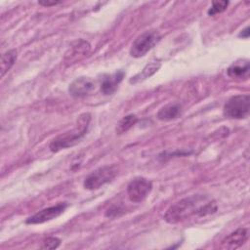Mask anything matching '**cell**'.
<instances>
[{
    "mask_svg": "<svg viewBox=\"0 0 250 250\" xmlns=\"http://www.w3.org/2000/svg\"><path fill=\"white\" fill-rule=\"evenodd\" d=\"M217 211L216 202L203 194H194L185 197L172 204L164 215L169 224H177L194 216H206Z\"/></svg>",
    "mask_w": 250,
    "mask_h": 250,
    "instance_id": "1",
    "label": "cell"
},
{
    "mask_svg": "<svg viewBox=\"0 0 250 250\" xmlns=\"http://www.w3.org/2000/svg\"><path fill=\"white\" fill-rule=\"evenodd\" d=\"M90 120L91 115L89 113H84L80 115L77 121V127L74 130L66 132L54 139L50 144V149L53 152H58L62 149L73 146L74 145L79 143L80 140L87 133Z\"/></svg>",
    "mask_w": 250,
    "mask_h": 250,
    "instance_id": "2",
    "label": "cell"
},
{
    "mask_svg": "<svg viewBox=\"0 0 250 250\" xmlns=\"http://www.w3.org/2000/svg\"><path fill=\"white\" fill-rule=\"evenodd\" d=\"M249 95H236L231 97L225 104L223 112L226 117L233 119H243L249 115Z\"/></svg>",
    "mask_w": 250,
    "mask_h": 250,
    "instance_id": "3",
    "label": "cell"
},
{
    "mask_svg": "<svg viewBox=\"0 0 250 250\" xmlns=\"http://www.w3.org/2000/svg\"><path fill=\"white\" fill-rule=\"evenodd\" d=\"M159 40L160 34L157 30H146L135 39L130 49V55L134 58L144 57Z\"/></svg>",
    "mask_w": 250,
    "mask_h": 250,
    "instance_id": "4",
    "label": "cell"
},
{
    "mask_svg": "<svg viewBox=\"0 0 250 250\" xmlns=\"http://www.w3.org/2000/svg\"><path fill=\"white\" fill-rule=\"evenodd\" d=\"M117 173V168L113 165L100 167L86 177L84 181V188L90 190L98 189L114 179Z\"/></svg>",
    "mask_w": 250,
    "mask_h": 250,
    "instance_id": "5",
    "label": "cell"
},
{
    "mask_svg": "<svg viewBox=\"0 0 250 250\" xmlns=\"http://www.w3.org/2000/svg\"><path fill=\"white\" fill-rule=\"evenodd\" d=\"M152 183L143 177L134 178L127 187V194L130 201L135 203L143 202L150 193Z\"/></svg>",
    "mask_w": 250,
    "mask_h": 250,
    "instance_id": "6",
    "label": "cell"
},
{
    "mask_svg": "<svg viewBox=\"0 0 250 250\" xmlns=\"http://www.w3.org/2000/svg\"><path fill=\"white\" fill-rule=\"evenodd\" d=\"M65 203H59L55 206H51L48 208H45L34 215L30 216L29 218L26 219L25 223L28 225H38V224H43L48 221H51L57 217H59L61 214L63 213V211L66 208Z\"/></svg>",
    "mask_w": 250,
    "mask_h": 250,
    "instance_id": "7",
    "label": "cell"
},
{
    "mask_svg": "<svg viewBox=\"0 0 250 250\" xmlns=\"http://www.w3.org/2000/svg\"><path fill=\"white\" fill-rule=\"evenodd\" d=\"M95 81L89 77L81 76L73 80L69 87L68 92L74 98H84L90 95L95 90Z\"/></svg>",
    "mask_w": 250,
    "mask_h": 250,
    "instance_id": "8",
    "label": "cell"
},
{
    "mask_svg": "<svg viewBox=\"0 0 250 250\" xmlns=\"http://www.w3.org/2000/svg\"><path fill=\"white\" fill-rule=\"evenodd\" d=\"M90 49L91 46L87 41L82 39L74 41L65 53V62L68 64H71L76 62L77 61H80L89 54Z\"/></svg>",
    "mask_w": 250,
    "mask_h": 250,
    "instance_id": "9",
    "label": "cell"
},
{
    "mask_svg": "<svg viewBox=\"0 0 250 250\" xmlns=\"http://www.w3.org/2000/svg\"><path fill=\"white\" fill-rule=\"evenodd\" d=\"M248 238V230L244 228H239L227 235L220 244L222 249H237L242 246Z\"/></svg>",
    "mask_w": 250,
    "mask_h": 250,
    "instance_id": "10",
    "label": "cell"
},
{
    "mask_svg": "<svg viewBox=\"0 0 250 250\" xmlns=\"http://www.w3.org/2000/svg\"><path fill=\"white\" fill-rule=\"evenodd\" d=\"M124 75L125 72L123 70H117L111 74H104L101 79V92L104 95L113 94L123 80Z\"/></svg>",
    "mask_w": 250,
    "mask_h": 250,
    "instance_id": "11",
    "label": "cell"
},
{
    "mask_svg": "<svg viewBox=\"0 0 250 250\" xmlns=\"http://www.w3.org/2000/svg\"><path fill=\"white\" fill-rule=\"evenodd\" d=\"M250 64L247 60L233 62L227 70L228 75L233 79H247L249 76Z\"/></svg>",
    "mask_w": 250,
    "mask_h": 250,
    "instance_id": "12",
    "label": "cell"
},
{
    "mask_svg": "<svg viewBox=\"0 0 250 250\" xmlns=\"http://www.w3.org/2000/svg\"><path fill=\"white\" fill-rule=\"evenodd\" d=\"M182 115V107L179 104H168L161 107L157 112V118L162 121H170L179 118Z\"/></svg>",
    "mask_w": 250,
    "mask_h": 250,
    "instance_id": "13",
    "label": "cell"
},
{
    "mask_svg": "<svg viewBox=\"0 0 250 250\" xmlns=\"http://www.w3.org/2000/svg\"><path fill=\"white\" fill-rule=\"evenodd\" d=\"M161 63L159 62H151L149 63H147L142 71H140L138 74H136L135 76H133L130 80L129 83L136 85L139 84L141 82H143L144 80H146V78L150 77L151 75H153L155 72H157V70L160 68Z\"/></svg>",
    "mask_w": 250,
    "mask_h": 250,
    "instance_id": "14",
    "label": "cell"
},
{
    "mask_svg": "<svg viewBox=\"0 0 250 250\" xmlns=\"http://www.w3.org/2000/svg\"><path fill=\"white\" fill-rule=\"evenodd\" d=\"M17 60V52L15 50H9L2 55L1 59V76L3 77L6 72L10 70Z\"/></svg>",
    "mask_w": 250,
    "mask_h": 250,
    "instance_id": "15",
    "label": "cell"
},
{
    "mask_svg": "<svg viewBox=\"0 0 250 250\" xmlns=\"http://www.w3.org/2000/svg\"><path fill=\"white\" fill-rule=\"evenodd\" d=\"M138 121V117L135 114H128L124 116L116 126V133L117 134H122L127 132L130 128H132Z\"/></svg>",
    "mask_w": 250,
    "mask_h": 250,
    "instance_id": "16",
    "label": "cell"
},
{
    "mask_svg": "<svg viewBox=\"0 0 250 250\" xmlns=\"http://www.w3.org/2000/svg\"><path fill=\"white\" fill-rule=\"evenodd\" d=\"M229 5V1H214L212 2V6L208 10L209 16H214L216 14L224 12Z\"/></svg>",
    "mask_w": 250,
    "mask_h": 250,
    "instance_id": "17",
    "label": "cell"
},
{
    "mask_svg": "<svg viewBox=\"0 0 250 250\" xmlns=\"http://www.w3.org/2000/svg\"><path fill=\"white\" fill-rule=\"evenodd\" d=\"M61 244V239H59L58 237H54V236H50L47 237L43 240L42 242V249H56L60 246Z\"/></svg>",
    "mask_w": 250,
    "mask_h": 250,
    "instance_id": "18",
    "label": "cell"
},
{
    "mask_svg": "<svg viewBox=\"0 0 250 250\" xmlns=\"http://www.w3.org/2000/svg\"><path fill=\"white\" fill-rule=\"evenodd\" d=\"M40 5L45 6V7H49V6H55L57 4L62 3L61 1H48V0H43V1H39L38 2Z\"/></svg>",
    "mask_w": 250,
    "mask_h": 250,
    "instance_id": "19",
    "label": "cell"
},
{
    "mask_svg": "<svg viewBox=\"0 0 250 250\" xmlns=\"http://www.w3.org/2000/svg\"><path fill=\"white\" fill-rule=\"evenodd\" d=\"M239 37H242V38H248L249 37V27H245L243 30H241V32L238 34Z\"/></svg>",
    "mask_w": 250,
    "mask_h": 250,
    "instance_id": "20",
    "label": "cell"
}]
</instances>
